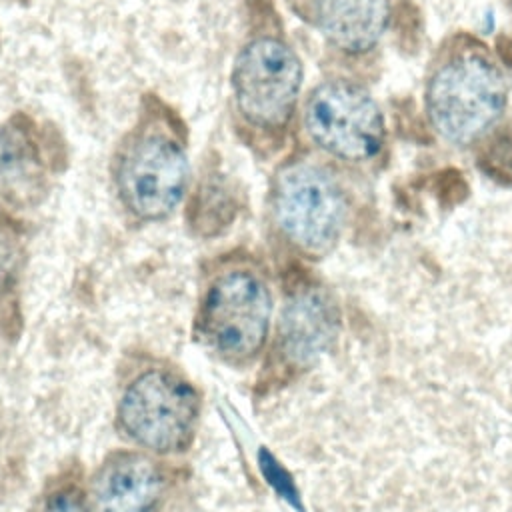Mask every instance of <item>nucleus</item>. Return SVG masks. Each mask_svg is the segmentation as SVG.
<instances>
[{"label": "nucleus", "instance_id": "obj_1", "mask_svg": "<svg viewBox=\"0 0 512 512\" xmlns=\"http://www.w3.org/2000/svg\"><path fill=\"white\" fill-rule=\"evenodd\" d=\"M508 78L486 42L470 32L446 38L430 60L424 82V114L448 144H480L502 120Z\"/></svg>", "mask_w": 512, "mask_h": 512}, {"label": "nucleus", "instance_id": "obj_2", "mask_svg": "<svg viewBox=\"0 0 512 512\" xmlns=\"http://www.w3.org/2000/svg\"><path fill=\"white\" fill-rule=\"evenodd\" d=\"M112 182L120 204L140 222L166 220L184 200L190 182L184 128L158 98H150L120 140Z\"/></svg>", "mask_w": 512, "mask_h": 512}, {"label": "nucleus", "instance_id": "obj_3", "mask_svg": "<svg viewBox=\"0 0 512 512\" xmlns=\"http://www.w3.org/2000/svg\"><path fill=\"white\" fill-rule=\"evenodd\" d=\"M268 206L280 238L298 254L320 258L338 244L346 228L350 194L334 162L296 156L274 172Z\"/></svg>", "mask_w": 512, "mask_h": 512}, {"label": "nucleus", "instance_id": "obj_4", "mask_svg": "<svg viewBox=\"0 0 512 512\" xmlns=\"http://www.w3.org/2000/svg\"><path fill=\"white\" fill-rule=\"evenodd\" d=\"M272 312L274 298L262 270L248 262H230L202 290L194 336L220 360L244 366L264 350Z\"/></svg>", "mask_w": 512, "mask_h": 512}, {"label": "nucleus", "instance_id": "obj_5", "mask_svg": "<svg viewBox=\"0 0 512 512\" xmlns=\"http://www.w3.org/2000/svg\"><path fill=\"white\" fill-rule=\"evenodd\" d=\"M304 64L276 32L250 36L232 62V104L244 128L266 140H282L298 108Z\"/></svg>", "mask_w": 512, "mask_h": 512}, {"label": "nucleus", "instance_id": "obj_6", "mask_svg": "<svg viewBox=\"0 0 512 512\" xmlns=\"http://www.w3.org/2000/svg\"><path fill=\"white\" fill-rule=\"evenodd\" d=\"M302 128L322 158L346 168L374 164L386 148V118L378 100L348 76L326 78L308 92Z\"/></svg>", "mask_w": 512, "mask_h": 512}, {"label": "nucleus", "instance_id": "obj_7", "mask_svg": "<svg viewBox=\"0 0 512 512\" xmlns=\"http://www.w3.org/2000/svg\"><path fill=\"white\" fill-rule=\"evenodd\" d=\"M200 422V392L170 368H146L122 390L116 406L118 430L150 454L166 456L190 448Z\"/></svg>", "mask_w": 512, "mask_h": 512}, {"label": "nucleus", "instance_id": "obj_8", "mask_svg": "<svg viewBox=\"0 0 512 512\" xmlns=\"http://www.w3.org/2000/svg\"><path fill=\"white\" fill-rule=\"evenodd\" d=\"M340 310L332 294L312 278L286 282L274 352L286 370H302L336 342Z\"/></svg>", "mask_w": 512, "mask_h": 512}, {"label": "nucleus", "instance_id": "obj_9", "mask_svg": "<svg viewBox=\"0 0 512 512\" xmlns=\"http://www.w3.org/2000/svg\"><path fill=\"white\" fill-rule=\"evenodd\" d=\"M302 18L342 60L364 62L382 44L394 0H300Z\"/></svg>", "mask_w": 512, "mask_h": 512}, {"label": "nucleus", "instance_id": "obj_10", "mask_svg": "<svg viewBox=\"0 0 512 512\" xmlns=\"http://www.w3.org/2000/svg\"><path fill=\"white\" fill-rule=\"evenodd\" d=\"M166 488V472L150 454L118 450L92 476L88 512H162Z\"/></svg>", "mask_w": 512, "mask_h": 512}, {"label": "nucleus", "instance_id": "obj_11", "mask_svg": "<svg viewBox=\"0 0 512 512\" xmlns=\"http://www.w3.org/2000/svg\"><path fill=\"white\" fill-rule=\"evenodd\" d=\"M48 190L36 124L22 114L0 122V196L10 204H36Z\"/></svg>", "mask_w": 512, "mask_h": 512}, {"label": "nucleus", "instance_id": "obj_12", "mask_svg": "<svg viewBox=\"0 0 512 512\" xmlns=\"http://www.w3.org/2000/svg\"><path fill=\"white\" fill-rule=\"evenodd\" d=\"M238 212V198L234 186L222 174H208L196 188L188 206V222L192 230L202 236H218L234 220Z\"/></svg>", "mask_w": 512, "mask_h": 512}, {"label": "nucleus", "instance_id": "obj_13", "mask_svg": "<svg viewBox=\"0 0 512 512\" xmlns=\"http://www.w3.org/2000/svg\"><path fill=\"white\" fill-rule=\"evenodd\" d=\"M476 166L492 182L512 186V124L496 126L478 144Z\"/></svg>", "mask_w": 512, "mask_h": 512}, {"label": "nucleus", "instance_id": "obj_14", "mask_svg": "<svg viewBox=\"0 0 512 512\" xmlns=\"http://www.w3.org/2000/svg\"><path fill=\"white\" fill-rule=\"evenodd\" d=\"M24 260L22 230L0 210V294L12 288Z\"/></svg>", "mask_w": 512, "mask_h": 512}, {"label": "nucleus", "instance_id": "obj_15", "mask_svg": "<svg viewBox=\"0 0 512 512\" xmlns=\"http://www.w3.org/2000/svg\"><path fill=\"white\" fill-rule=\"evenodd\" d=\"M258 466L260 472L264 476V480L272 486V490L284 500L288 502L294 510L304 512V504L300 498V492L294 484V478L290 476V472L276 460V456L268 450V448H260L258 450Z\"/></svg>", "mask_w": 512, "mask_h": 512}, {"label": "nucleus", "instance_id": "obj_16", "mask_svg": "<svg viewBox=\"0 0 512 512\" xmlns=\"http://www.w3.org/2000/svg\"><path fill=\"white\" fill-rule=\"evenodd\" d=\"M36 512H88V498L76 480H60L40 496Z\"/></svg>", "mask_w": 512, "mask_h": 512}]
</instances>
